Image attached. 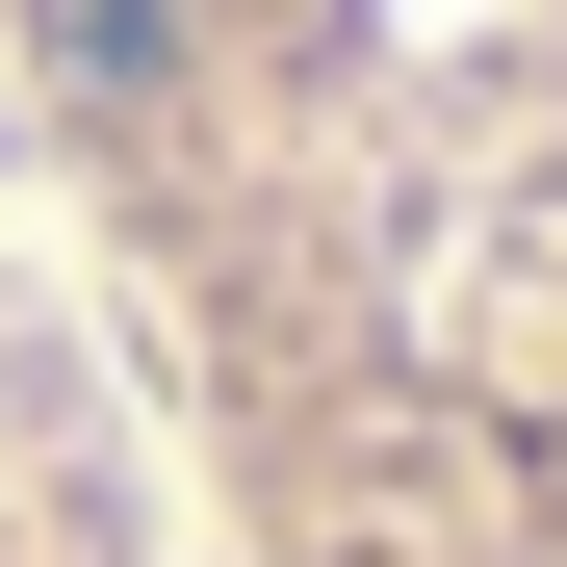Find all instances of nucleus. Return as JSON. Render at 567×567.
Wrapping results in <instances>:
<instances>
[{"instance_id":"obj_2","label":"nucleus","mask_w":567,"mask_h":567,"mask_svg":"<svg viewBox=\"0 0 567 567\" xmlns=\"http://www.w3.org/2000/svg\"><path fill=\"white\" fill-rule=\"evenodd\" d=\"M0 567H233L130 336H104V284H78V233L27 207V155H0Z\"/></svg>"},{"instance_id":"obj_1","label":"nucleus","mask_w":567,"mask_h":567,"mask_svg":"<svg viewBox=\"0 0 567 567\" xmlns=\"http://www.w3.org/2000/svg\"><path fill=\"white\" fill-rule=\"evenodd\" d=\"M0 155L233 567H567V0H0Z\"/></svg>"}]
</instances>
